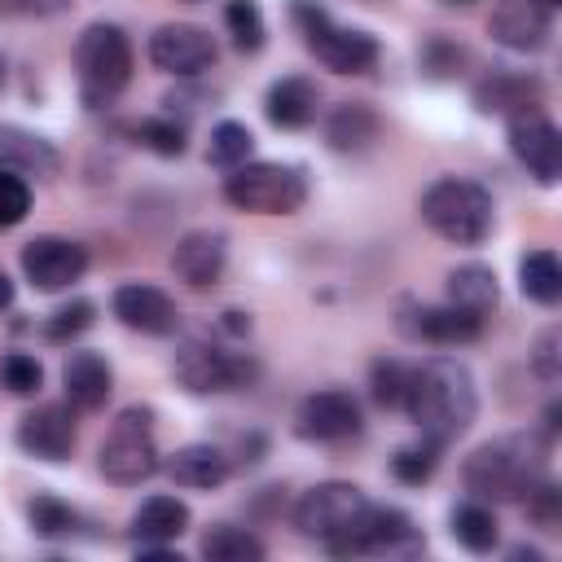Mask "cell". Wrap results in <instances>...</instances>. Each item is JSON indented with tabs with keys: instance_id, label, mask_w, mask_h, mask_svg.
Masks as SVG:
<instances>
[{
	"instance_id": "obj_12",
	"label": "cell",
	"mask_w": 562,
	"mask_h": 562,
	"mask_svg": "<svg viewBox=\"0 0 562 562\" xmlns=\"http://www.w3.org/2000/svg\"><path fill=\"white\" fill-rule=\"evenodd\" d=\"M18 263H22V277H26L35 290L53 294V290L75 285V281L88 272V250H83L79 241H70V237L44 233V237H31V241L22 246Z\"/></svg>"
},
{
	"instance_id": "obj_22",
	"label": "cell",
	"mask_w": 562,
	"mask_h": 562,
	"mask_svg": "<svg viewBox=\"0 0 562 562\" xmlns=\"http://www.w3.org/2000/svg\"><path fill=\"white\" fill-rule=\"evenodd\" d=\"M61 386H66V400L79 413H97V408H105V400L114 391V373H110L105 356H97V351H70V360L61 364Z\"/></svg>"
},
{
	"instance_id": "obj_36",
	"label": "cell",
	"mask_w": 562,
	"mask_h": 562,
	"mask_svg": "<svg viewBox=\"0 0 562 562\" xmlns=\"http://www.w3.org/2000/svg\"><path fill=\"white\" fill-rule=\"evenodd\" d=\"M435 465H439V443H408V448H400L395 457H391V474L400 479V483H408V487H422L430 474H435Z\"/></svg>"
},
{
	"instance_id": "obj_16",
	"label": "cell",
	"mask_w": 562,
	"mask_h": 562,
	"mask_svg": "<svg viewBox=\"0 0 562 562\" xmlns=\"http://www.w3.org/2000/svg\"><path fill=\"white\" fill-rule=\"evenodd\" d=\"M75 413L66 404H40L18 422V448L35 461H66L75 452Z\"/></svg>"
},
{
	"instance_id": "obj_15",
	"label": "cell",
	"mask_w": 562,
	"mask_h": 562,
	"mask_svg": "<svg viewBox=\"0 0 562 562\" xmlns=\"http://www.w3.org/2000/svg\"><path fill=\"white\" fill-rule=\"evenodd\" d=\"M114 316L136 329V334H149V338H167L180 329V307L171 303V294H162L158 285H145V281H127L114 290L110 299Z\"/></svg>"
},
{
	"instance_id": "obj_49",
	"label": "cell",
	"mask_w": 562,
	"mask_h": 562,
	"mask_svg": "<svg viewBox=\"0 0 562 562\" xmlns=\"http://www.w3.org/2000/svg\"><path fill=\"white\" fill-rule=\"evenodd\" d=\"M536 4H540V9H558L562 0H536Z\"/></svg>"
},
{
	"instance_id": "obj_21",
	"label": "cell",
	"mask_w": 562,
	"mask_h": 562,
	"mask_svg": "<svg viewBox=\"0 0 562 562\" xmlns=\"http://www.w3.org/2000/svg\"><path fill=\"white\" fill-rule=\"evenodd\" d=\"M321 110V88L303 75H285L263 92V114L281 132H303Z\"/></svg>"
},
{
	"instance_id": "obj_34",
	"label": "cell",
	"mask_w": 562,
	"mask_h": 562,
	"mask_svg": "<svg viewBox=\"0 0 562 562\" xmlns=\"http://www.w3.org/2000/svg\"><path fill=\"white\" fill-rule=\"evenodd\" d=\"M224 26L237 44V53H259L263 40H268V26H263V9L259 0H228L224 4Z\"/></svg>"
},
{
	"instance_id": "obj_26",
	"label": "cell",
	"mask_w": 562,
	"mask_h": 562,
	"mask_svg": "<svg viewBox=\"0 0 562 562\" xmlns=\"http://www.w3.org/2000/svg\"><path fill=\"white\" fill-rule=\"evenodd\" d=\"M378 114H373V105H364V101H342L334 114H329V123H325V140H329V149H338V154H360V149H369L373 140H378Z\"/></svg>"
},
{
	"instance_id": "obj_37",
	"label": "cell",
	"mask_w": 562,
	"mask_h": 562,
	"mask_svg": "<svg viewBox=\"0 0 562 562\" xmlns=\"http://www.w3.org/2000/svg\"><path fill=\"white\" fill-rule=\"evenodd\" d=\"M92 321H97V307H92L88 299H75V303L57 307V312L44 321V338H48V342H70V338H79Z\"/></svg>"
},
{
	"instance_id": "obj_46",
	"label": "cell",
	"mask_w": 562,
	"mask_h": 562,
	"mask_svg": "<svg viewBox=\"0 0 562 562\" xmlns=\"http://www.w3.org/2000/svg\"><path fill=\"white\" fill-rule=\"evenodd\" d=\"M9 303H13V281H9L4 272H0V312H4Z\"/></svg>"
},
{
	"instance_id": "obj_40",
	"label": "cell",
	"mask_w": 562,
	"mask_h": 562,
	"mask_svg": "<svg viewBox=\"0 0 562 562\" xmlns=\"http://www.w3.org/2000/svg\"><path fill=\"white\" fill-rule=\"evenodd\" d=\"M26 211H31V184H26L18 171L0 167V228L22 224Z\"/></svg>"
},
{
	"instance_id": "obj_10",
	"label": "cell",
	"mask_w": 562,
	"mask_h": 562,
	"mask_svg": "<svg viewBox=\"0 0 562 562\" xmlns=\"http://www.w3.org/2000/svg\"><path fill=\"white\" fill-rule=\"evenodd\" d=\"M369 505V496L356 487V483H316V487H307L303 496H299V505H294V527H299V536H307V540H321V544H334L356 518H360V509Z\"/></svg>"
},
{
	"instance_id": "obj_5",
	"label": "cell",
	"mask_w": 562,
	"mask_h": 562,
	"mask_svg": "<svg viewBox=\"0 0 562 562\" xmlns=\"http://www.w3.org/2000/svg\"><path fill=\"white\" fill-rule=\"evenodd\" d=\"M224 198L250 215H294L307 202V171L294 162H241L224 176Z\"/></svg>"
},
{
	"instance_id": "obj_20",
	"label": "cell",
	"mask_w": 562,
	"mask_h": 562,
	"mask_svg": "<svg viewBox=\"0 0 562 562\" xmlns=\"http://www.w3.org/2000/svg\"><path fill=\"white\" fill-rule=\"evenodd\" d=\"M400 325H404L413 338L435 342V347H461V342H474V338L483 334V316L461 312V307H452V303H439V307H413Z\"/></svg>"
},
{
	"instance_id": "obj_9",
	"label": "cell",
	"mask_w": 562,
	"mask_h": 562,
	"mask_svg": "<svg viewBox=\"0 0 562 562\" xmlns=\"http://www.w3.org/2000/svg\"><path fill=\"white\" fill-rule=\"evenodd\" d=\"M176 382L189 391V395H220V391H241L259 378V364L250 356H237V351H224L215 342H184L176 351Z\"/></svg>"
},
{
	"instance_id": "obj_33",
	"label": "cell",
	"mask_w": 562,
	"mask_h": 562,
	"mask_svg": "<svg viewBox=\"0 0 562 562\" xmlns=\"http://www.w3.org/2000/svg\"><path fill=\"white\" fill-rule=\"evenodd\" d=\"M408 386H413V369H408L404 360H391V356L373 360V369H369V395H373V404H382V408H404Z\"/></svg>"
},
{
	"instance_id": "obj_31",
	"label": "cell",
	"mask_w": 562,
	"mask_h": 562,
	"mask_svg": "<svg viewBox=\"0 0 562 562\" xmlns=\"http://www.w3.org/2000/svg\"><path fill=\"white\" fill-rule=\"evenodd\" d=\"M26 522H31V531L44 536V540H61V536H75V531H79V514H75L61 496H53V492L31 496Z\"/></svg>"
},
{
	"instance_id": "obj_13",
	"label": "cell",
	"mask_w": 562,
	"mask_h": 562,
	"mask_svg": "<svg viewBox=\"0 0 562 562\" xmlns=\"http://www.w3.org/2000/svg\"><path fill=\"white\" fill-rule=\"evenodd\" d=\"M149 61L162 75L193 79V75L215 66V40L193 22H167V26H158L149 35Z\"/></svg>"
},
{
	"instance_id": "obj_7",
	"label": "cell",
	"mask_w": 562,
	"mask_h": 562,
	"mask_svg": "<svg viewBox=\"0 0 562 562\" xmlns=\"http://www.w3.org/2000/svg\"><path fill=\"white\" fill-rule=\"evenodd\" d=\"M294 22L303 31V44L307 53L329 66L334 75H364L373 61H378V40L369 31H356V26H338L321 4L312 0H294Z\"/></svg>"
},
{
	"instance_id": "obj_25",
	"label": "cell",
	"mask_w": 562,
	"mask_h": 562,
	"mask_svg": "<svg viewBox=\"0 0 562 562\" xmlns=\"http://www.w3.org/2000/svg\"><path fill=\"white\" fill-rule=\"evenodd\" d=\"M189 531V505L176 496H149L132 514V536L140 544H171Z\"/></svg>"
},
{
	"instance_id": "obj_38",
	"label": "cell",
	"mask_w": 562,
	"mask_h": 562,
	"mask_svg": "<svg viewBox=\"0 0 562 562\" xmlns=\"http://www.w3.org/2000/svg\"><path fill=\"white\" fill-rule=\"evenodd\" d=\"M522 505L540 531H562V492H558V483H549V474L522 496Z\"/></svg>"
},
{
	"instance_id": "obj_45",
	"label": "cell",
	"mask_w": 562,
	"mask_h": 562,
	"mask_svg": "<svg viewBox=\"0 0 562 562\" xmlns=\"http://www.w3.org/2000/svg\"><path fill=\"white\" fill-rule=\"evenodd\" d=\"M558 430H562V408H558V404H549V408H544V430H540V435L558 439Z\"/></svg>"
},
{
	"instance_id": "obj_50",
	"label": "cell",
	"mask_w": 562,
	"mask_h": 562,
	"mask_svg": "<svg viewBox=\"0 0 562 562\" xmlns=\"http://www.w3.org/2000/svg\"><path fill=\"white\" fill-rule=\"evenodd\" d=\"M443 4H470V0H443Z\"/></svg>"
},
{
	"instance_id": "obj_39",
	"label": "cell",
	"mask_w": 562,
	"mask_h": 562,
	"mask_svg": "<svg viewBox=\"0 0 562 562\" xmlns=\"http://www.w3.org/2000/svg\"><path fill=\"white\" fill-rule=\"evenodd\" d=\"M531 369H536L540 382L558 386V378H562V329L558 325H549V329L536 334V342H531Z\"/></svg>"
},
{
	"instance_id": "obj_6",
	"label": "cell",
	"mask_w": 562,
	"mask_h": 562,
	"mask_svg": "<svg viewBox=\"0 0 562 562\" xmlns=\"http://www.w3.org/2000/svg\"><path fill=\"white\" fill-rule=\"evenodd\" d=\"M97 465L110 483L119 487H136L145 479L158 474V443H154V408H123L110 426V435L101 439V452H97Z\"/></svg>"
},
{
	"instance_id": "obj_47",
	"label": "cell",
	"mask_w": 562,
	"mask_h": 562,
	"mask_svg": "<svg viewBox=\"0 0 562 562\" xmlns=\"http://www.w3.org/2000/svg\"><path fill=\"white\" fill-rule=\"evenodd\" d=\"M509 558H527V562H540V549H522V544H518V549H509Z\"/></svg>"
},
{
	"instance_id": "obj_30",
	"label": "cell",
	"mask_w": 562,
	"mask_h": 562,
	"mask_svg": "<svg viewBox=\"0 0 562 562\" xmlns=\"http://www.w3.org/2000/svg\"><path fill=\"white\" fill-rule=\"evenodd\" d=\"M198 553H202L206 562H263L268 549H263V540H259L255 531L233 527V522H215V527L202 536Z\"/></svg>"
},
{
	"instance_id": "obj_1",
	"label": "cell",
	"mask_w": 562,
	"mask_h": 562,
	"mask_svg": "<svg viewBox=\"0 0 562 562\" xmlns=\"http://www.w3.org/2000/svg\"><path fill=\"white\" fill-rule=\"evenodd\" d=\"M404 413L439 448L461 439L474 426V413H479L474 373L452 356H430L426 364L413 369V386H408Z\"/></svg>"
},
{
	"instance_id": "obj_11",
	"label": "cell",
	"mask_w": 562,
	"mask_h": 562,
	"mask_svg": "<svg viewBox=\"0 0 562 562\" xmlns=\"http://www.w3.org/2000/svg\"><path fill=\"white\" fill-rule=\"evenodd\" d=\"M364 426L360 417V404L351 391H312L303 395V404L294 408V435L307 439V443H342V439H356Z\"/></svg>"
},
{
	"instance_id": "obj_44",
	"label": "cell",
	"mask_w": 562,
	"mask_h": 562,
	"mask_svg": "<svg viewBox=\"0 0 562 562\" xmlns=\"http://www.w3.org/2000/svg\"><path fill=\"white\" fill-rule=\"evenodd\" d=\"M220 325H224L228 334H246V329H250V316H246V312H224Z\"/></svg>"
},
{
	"instance_id": "obj_42",
	"label": "cell",
	"mask_w": 562,
	"mask_h": 562,
	"mask_svg": "<svg viewBox=\"0 0 562 562\" xmlns=\"http://www.w3.org/2000/svg\"><path fill=\"white\" fill-rule=\"evenodd\" d=\"M461 61H465V53H461L452 40H443V35H430L426 48H422V70L435 75V79H448Z\"/></svg>"
},
{
	"instance_id": "obj_27",
	"label": "cell",
	"mask_w": 562,
	"mask_h": 562,
	"mask_svg": "<svg viewBox=\"0 0 562 562\" xmlns=\"http://www.w3.org/2000/svg\"><path fill=\"white\" fill-rule=\"evenodd\" d=\"M448 303L461 307V312H474V316H487L496 303H501V285H496V272L487 263H461L448 272Z\"/></svg>"
},
{
	"instance_id": "obj_41",
	"label": "cell",
	"mask_w": 562,
	"mask_h": 562,
	"mask_svg": "<svg viewBox=\"0 0 562 562\" xmlns=\"http://www.w3.org/2000/svg\"><path fill=\"white\" fill-rule=\"evenodd\" d=\"M0 378H4V386H9L13 395H35L40 382H44V369H40L35 356H26V351H9V356L0 360Z\"/></svg>"
},
{
	"instance_id": "obj_8",
	"label": "cell",
	"mask_w": 562,
	"mask_h": 562,
	"mask_svg": "<svg viewBox=\"0 0 562 562\" xmlns=\"http://www.w3.org/2000/svg\"><path fill=\"white\" fill-rule=\"evenodd\" d=\"M325 549L334 558H408V553H422L426 540H422V531L413 527V518L404 509L369 501L360 509V518Z\"/></svg>"
},
{
	"instance_id": "obj_2",
	"label": "cell",
	"mask_w": 562,
	"mask_h": 562,
	"mask_svg": "<svg viewBox=\"0 0 562 562\" xmlns=\"http://www.w3.org/2000/svg\"><path fill=\"white\" fill-rule=\"evenodd\" d=\"M549 448L553 439L540 430H514L501 439H487L474 448L461 465V483L474 501H522L544 474H549Z\"/></svg>"
},
{
	"instance_id": "obj_14",
	"label": "cell",
	"mask_w": 562,
	"mask_h": 562,
	"mask_svg": "<svg viewBox=\"0 0 562 562\" xmlns=\"http://www.w3.org/2000/svg\"><path fill=\"white\" fill-rule=\"evenodd\" d=\"M509 149L540 184H558V176H562V136L540 110H527V114L509 119Z\"/></svg>"
},
{
	"instance_id": "obj_3",
	"label": "cell",
	"mask_w": 562,
	"mask_h": 562,
	"mask_svg": "<svg viewBox=\"0 0 562 562\" xmlns=\"http://www.w3.org/2000/svg\"><path fill=\"white\" fill-rule=\"evenodd\" d=\"M75 70L79 97L88 110H105L132 83V40L114 22H92L75 40Z\"/></svg>"
},
{
	"instance_id": "obj_24",
	"label": "cell",
	"mask_w": 562,
	"mask_h": 562,
	"mask_svg": "<svg viewBox=\"0 0 562 562\" xmlns=\"http://www.w3.org/2000/svg\"><path fill=\"white\" fill-rule=\"evenodd\" d=\"M0 167H9L18 176H57L61 171V154L44 136L0 123Z\"/></svg>"
},
{
	"instance_id": "obj_19",
	"label": "cell",
	"mask_w": 562,
	"mask_h": 562,
	"mask_svg": "<svg viewBox=\"0 0 562 562\" xmlns=\"http://www.w3.org/2000/svg\"><path fill=\"white\" fill-rule=\"evenodd\" d=\"M540 101H544V83L527 70H492L474 83V110L479 114L514 119V114L540 110Z\"/></svg>"
},
{
	"instance_id": "obj_43",
	"label": "cell",
	"mask_w": 562,
	"mask_h": 562,
	"mask_svg": "<svg viewBox=\"0 0 562 562\" xmlns=\"http://www.w3.org/2000/svg\"><path fill=\"white\" fill-rule=\"evenodd\" d=\"M66 0H0V13H61Z\"/></svg>"
},
{
	"instance_id": "obj_32",
	"label": "cell",
	"mask_w": 562,
	"mask_h": 562,
	"mask_svg": "<svg viewBox=\"0 0 562 562\" xmlns=\"http://www.w3.org/2000/svg\"><path fill=\"white\" fill-rule=\"evenodd\" d=\"M250 149H255L250 127H246V123H237V119H224V123H215V127H211L206 162H215V167L233 171V167H241V162L250 158Z\"/></svg>"
},
{
	"instance_id": "obj_29",
	"label": "cell",
	"mask_w": 562,
	"mask_h": 562,
	"mask_svg": "<svg viewBox=\"0 0 562 562\" xmlns=\"http://www.w3.org/2000/svg\"><path fill=\"white\" fill-rule=\"evenodd\" d=\"M448 531H452V540L465 544L470 553H487V549H496V540H501V522H496V514H492L487 501H465V505H457L452 518H448Z\"/></svg>"
},
{
	"instance_id": "obj_18",
	"label": "cell",
	"mask_w": 562,
	"mask_h": 562,
	"mask_svg": "<svg viewBox=\"0 0 562 562\" xmlns=\"http://www.w3.org/2000/svg\"><path fill=\"white\" fill-rule=\"evenodd\" d=\"M224 263H228V241L215 228H193L171 246V272L189 290H211L224 277Z\"/></svg>"
},
{
	"instance_id": "obj_23",
	"label": "cell",
	"mask_w": 562,
	"mask_h": 562,
	"mask_svg": "<svg viewBox=\"0 0 562 562\" xmlns=\"http://www.w3.org/2000/svg\"><path fill=\"white\" fill-rule=\"evenodd\" d=\"M162 470H167V479H171L176 487H220V483L228 479L233 461H228V452L215 448V443H184V448H176V452L162 461Z\"/></svg>"
},
{
	"instance_id": "obj_35",
	"label": "cell",
	"mask_w": 562,
	"mask_h": 562,
	"mask_svg": "<svg viewBox=\"0 0 562 562\" xmlns=\"http://www.w3.org/2000/svg\"><path fill=\"white\" fill-rule=\"evenodd\" d=\"M136 140L145 145V149H154L158 158H180L184 154V123H176L171 114H162V119H140L136 123Z\"/></svg>"
},
{
	"instance_id": "obj_4",
	"label": "cell",
	"mask_w": 562,
	"mask_h": 562,
	"mask_svg": "<svg viewBox=\"0 0 562 562\" xmlns=\"http://www.w3.org/2000/svg\"><path fill=\"white\" fill-rule=\"evenodd\" d=\"M422 220L452 246H479L496 224V206L479 180L443 176L422 193Z\"/></svg>"
},
{
	"instance_id": "obj_28",
	"label": "cell",
	"mask_w": 562,
	"mask_h": 562,
	"mask_svg": "<svg viewBox=\"0 0 562 562\" xmlns=\"http://www.w3.org/2000/svg\"><path fill=\"white\" fill-rule=\"evenodd\" d=\"M518 290L540 303V307H553L562 299V263L553 250H527L518 259Z\"/></svg>"
},
{
	"instance_id": "obj_17",
	"label": "cell",
	"mask_w": 562,
	"mask_h": 562,
	"mask_svg": "<svg viewBox=\"0 0 562 562\" xmlns=\"http://www.w3.org/2000/svg\"><path fill=\"white\" fill-rule=\"evenodd\" d=\"M487 31L496 44L514 53H540L553 35V22H549V9H540L536 0H496L487 13Z\"/></svg>"
},
{
	"instance_id": "obj_48",
	"label": "cell",
	"mask_w": 562,
	"mask_h": 562,
	"mask_svg": "<svg viewBox=\"0 0 562 562\" xmlns=\"http://www.w3.org/2000/svg\"><path fill=\"white\" fill-rule=\"evenodd\" d=\"M4 79H9V61H4V53H0V88H4Z\"/></svg>"
}]
</instances>
